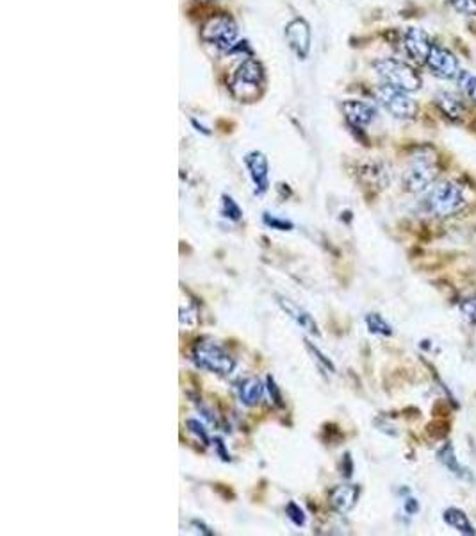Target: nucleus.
<instances>
[{"mask_svg": "<svg viewBox=\"0 0 476 536\" xmlns=\"http://www.w3.org/2000/svg\"><path fill=\"white\" fill-rule=\"evenodd\" d=\"M439 173L441 165L436 150L424 147L410 158L409 166L403 173V186L409 193H423L436 183Z\"/></svg>", "mask_w": 476, "mask_h": 536, "instance_id": "f257e3e1", "label": "nucleus"}, {"mask_svg": "<svg viewBox=\"0 0 476 536\" xmlns=\"http://www.w3.org/2000/svg\"><path fill=\"white\" fill-rule=\"evenodd\" d=\"M373 68H375L382 84H389V86L407 91V93H414L423 86V77H421L419 72L412 64L405 63L402 59L383 57V59L375 61Z\"/></svg>", "mask_w": 476, "mask_h": 536, "instance_id": "f03ea898", "label": "nucleus"}, {"mask_svg": "<svg viewBox=\"0 0 476 536\" xmlns=\"http://www.w3.org/2000/svg\"><path fill=\"white\" fill-rule=\"evenodd\" d=\"M468 204L464 186L457 181H443L431 188L426 197V207L431 215L448 218L462 211Z\"/></svg>", "mask_w": 476, "mask_h": 536, "instance_id": "7ed1b4c3", "label": "nucleus"}, {"mask_svg": "<svg viewBox=\"0 0 476 536\" xmlns=\"http://www.w3.org/2000/svg\"><path fill=\"white\" fill-rule=\"evenodd\" d=\"M193 363L202 370L218 375H231L236 370V360L227 349L212 340H202L193 347Z\"/></svg>", "mask_w": 476, "mask_h": 536, "instance_id": "20e7f679", "label": "nucleus"}, {"mask_svg": "<svg viewBox=\"0 0 476 536\" xmlns=\"http://www.w3.org/2000/svg\"><path fill=\"white\" fill-rule=\"evenodd\" d=\"M376 101L391 117L398 120H412L417 115V102L410 97V93L389 84H380L376 88Z\"/></svg>", "mask_w": 476, "mask_h": 536, "instance_id": "39448f33", "label": "nucleus"}, {"mask_svg": "<svg viewBox=\"0 0 476 536\" xmlns=\"http://www.w3.org/2000/svg\"><path fill=\"white\" fill-rule=\"evenodd\" d=\"M238 23L228 15H218L209 18L202 27V40L220 50H231L238 42Z\"/></svg>", "mask_w": 476, "mask_h": 536, "instance_id": "423d86ee", "label": "nucleus"}, {"mask_svg": "<svg viewBox=\"0 0 476 536\" xmlns=\"http://www.w3.org/2000/svg\"><path fill=\"white\" fill-rule=\"evenodd\" d=\"M424 67L430 70L431 75H436L437 79L443 81H455L457 79L458 72L462 70L458 57L451 52L448 47L441 45V43H434L431 45L430 54L426 57Z\"/></svg>", "mask_w": 476, "mask_h": 536, "instance_id": "0eeeda50", "label": "nucleus"}, {"mask_svg": "<svg viewBox=\"0 0 476 536\" xmlns=\"http://www.w3.org/2000/svg\"><path fill=\"white\" fill-rule=\"evenodd\" d=\"M431 38L428 36V33L419 27H409V29L403 33V50L409 56V59L416 64H424L426 63V57L430 54Z\"/></svg>", "mask_w": 476, "mask_h": 536, "instance_id": "6e6552de", "label": "nucleus"}, {"mask_svg": "<svg viewBox=\"0 0 476 536\" xmlns=\"http://www.w3.org/2000/svg\"><path fill=\"white\" fill-rule=\"evenodd\" d=\"M245 166L255 186V195H265L269 188V161L265 152L261 150L248 152L245 156Z\"/></svg>", "mask_w": 476, "mask_h": 536, "instance_id": "1a4fd4ad", "label": "nucleus"}, {"mask_svg": "<svg viewBox=\"0 0 476 536\" xmlns=\"http://www.w3.org/2000/svg\"><path fill=\"white\" fill-rule=\"evenodd\" d=\"M286 40L289 43L291 49L294 50L300 59H306L310 52V42H313V34H310L309 23L303 18H294L291 20L286 25Z\"/></svg>", "mask_w": 476, "mask_h": 536, "instance_id": "9d476101", "label": "nucleus"}, {"mask_svg": "<svg viewBox=\"0 0 476 536\" xmlns=\"http://www.w3.org/2000/svg\"><path fill=\"white\" fill-rule=\"evenodd\" d=\"M342 115H344V120L348 122L352 129H357V131H364L376 117V108L375 104L366 101H344L342 102Z\"/></svg>", "mask_w": 476, "mask_h": 536, "instance_id": "9b49d317", "label": "nucleus"}, {"mask_svg": "<svg viewBox=\"0 0 476 536\" xmlns=\"http://www.w3.org/2000/svg\"><path fill=\"white\" fill-rule=\"evenodd\" d=\"M436 108L439 113L451 124H462L468 115V106H465L464 97H460L455 91L441 90L436 93Z\"/></svg>", "mask_w": 476, "mask_h": 536, "instance_id": "f8f14e48", "label": "nucleus"}, {"mask_svg": "<svg viewBox=\"0 0 476 536\" xmlns=\"http://www.w3.org/2000/svg\"><path fill=\"white\" fill-rule=\"evenodd\" d=\"M277 302H279L280 309H282L298 327H301V329L307 331L309 334H314V336H320V329H318L316 320L313 319V315H310L307 309H303L301 306H298L296 302H293V300L286 299V297L282 295H277Z\"/></svg>", "mask_w": 476, "mask_h": 536, "instance_id": "ddd939ff", "label": "nucleus"}, {"mask_svg": "<svg viewBox=\"0 0 476 536\" xmlns=\"http://www.w3.org/2000/svg\"><path fill=\"white\" fill-rule=\"evenodd\" d=\"M359 497H361V486H357V484H341V486H335L330 491L328 501H330L332 510L337 511L339 515H346L357 506Z\"/></svg>", "mask_w": 476, "mask_h": 536, "instance_id": "4468645a", "label": "nucleus"}, {"mask_svg": "<svg viewBox=\"0 0 476 536\" xmlns=\"http://www.w3.org/2000/svg\"><path fill=\"white\" fill-rule=\"evenodd\" d=\"M265 74H262V67L257 61L246 59L241 67L238 68L234 77V90L238 91L239 88H248V90H257L262 84Z\"/></svg>", "mask_w": 476, "mask_h": 536, "instance_id": "2eb2a0df", "label": "nucleus"}, {"mask_svg": "<svg viewBox=\"0 0 476 536\" xmlns=\"http://www.w3.org/2000/svg\"><path fill=\"white\" fill-rule=\"evenodd\" d=\"M265 384H262L261 379L257 377H248L245 381L239 382L238 387V395L241 404L248 406V408H253L259 402L262 401V395H265Z\"/></svg>", "mask_w": 476, "mask_h": 536, "instance_id": "dca6fc26", "label": "nucleus"}, {"mask_svg": "<svg viewBox=\"0 0 476 536\" xmlns=\"http://www.w3.org/2000/svg\"><path fill=\"white\" fill-rule=\"evenodd\" d=\"M443 520L446 522L448 525H451L453 529H457L458 532H462V535H468V536L476 535L475 528H472L471 522H469L468 515H465L464 511L457 510V508H448L443 515Z\"/></svg>", "mask_w": 476, "mask_h": 536, "instance_id": "f3484780", "label": "nucleus"}, {"mask_svg": "<svg viewBox=\"0 0 476 536\" xmlns=\"http://www.w3.org/2000/svg\"><path fill=\"white\" fill-rule=\"evenodd\" d=\"M455 81H457L458 90L462 91V95L468 97L469 101L476 102V75L468 70H460Z\"/></svg>", "mask_w": 476, "mask_h": 536, "instance_id": "a211bd4d", "label": "nucleus"}, {"mask_svg": "<svg viewBox=\"0 0 476 536\" xmlns=\"http://www.w3.org/2000/svg\"><path fill=\"white\" fill-rule=\"evenodd\" d=\"M366 326L371 334H378V336H391L393 327L391 324L387 322L382 315L378 313H369L366 315Z\"/></svg>", "mask_w": 476, "mask_h": 536, "instance_id": "6ab92c4d", "label": "nucleus"}, {"mask_svg": "<svg viewBox=\"0 0 476 536\" xmlns=\"http://www.w3.org/2000/svg\"><path fill=\"white\" fill-rule=\"evenodd\" d=\"M437 457H439V462L443 463V465L446 467L448 470H451L455 476L464 477V470H462V467L458 465L457 456H455V450H453V447L450 445V443H448V445H444L443 449L437 452Z\"/></svg>", "mask_w": 476, "mask_h": 536, "instance_id": "aec40b11", "label": "nucleus"}, {"mask_svg": "<svg viewBox=\"0 0 476 536\" xmlns=\"http://www.w3.org/2000/svg\"><path fill=\"white\" fill-rule=\"evenodd\" d=\"M221 213L231 222H236V224L243 220L241 206L231 195H221Z\"/></svg>", "mask_w": 476, "mask_h": 536, "instance_id": "412c9836", "label": "nucleus"}, {"mask_svg": "<svg viewBox=\"0 0 476 536\" xmlns=\"http://www.w3.org/2000/svg\"><path fill=\"white\" fill-rule=\"evenodd\" d=\"M262 224L269 229H275V231H282V233L284 231H293L294 229L293 222L287 220V218L277 217V215H272V213L262 215Z\"/></svg>", "mask_w": 476, "mask_h": 536, "instance_id": "4be33fe9", "label": "nucleus"}, {"mask_svg": "<svg viewBox=\"0 0 476 536\" xmlns=\"http://www.w3.org/2000/svg\"><path fill=\"white\" fill-rule=\"evenodd\" d=\"M179 313H180L179 315L180 326L186 327V329H197L200 319H198V312L193 308V306H180Z\"/></svg>", "mask_w": 476, "mask_h": 536, "instance_id": "5701e85b", "label": "nucleus"}, {"mask_svg": "<svg viewBox=\"0 0 476 536\" xmlns=\"http://www.w3.org/2000/svg\"><path fill=\"white\" fill-rule=\"evenodd\" d=\"M286 515H287V518L296 525V528H303V525H306V522H307L306 511L301 510L300 504L294 503V501H289V503L286 504Z\"/></svg>", "mask_w": 476, "mask_h": 536, "instance_id": "b1692460", "label": "nucleus"}, {"mask_svg": "<svg viewBox=\"0 0 476 536\" xmlns=\"http://www.w3.org/2000/svg\"><path fill=\"white\" fill-rule=\"evenodd\" d=\"M458 312H460L462 319L471 326H476V295L464 299L458 304Z\"/></svg>", "mask_w": 476, "mask_h": 536, "instance_id": "393cba45", "label": "nucleus"}, {"mask_svg": "<svg viewBox=\"0 0 476 536\" xmlns=\"http://www.w3.org/2000/svg\"><path fill=\"white\" fill-rule=\"evenodd\" d=\"M186 428H187V431H190L191 435L197 436V438L200 440L204 445H211V438H209V435H207V429H205V426L202 424L200 420L187 418L186 420Z\"/></svg>", "mask_w": 476, "mask_h": 536, "instance_id": "a878e982", "label": "nucleus"}, {"mask_svg": "<svg viewBox=\"0 0 476 536\" xmlns=\"http://www.w3.org/2000/svg\"><path fill=\"white\" fill-rule=\"evenodd\" d=\"M448 2L458 15L469 16V18L476 16V0H448Z\"/></svg>", "mask_w": 476, "mask_h": 536, "instance_id": "bb28decb", "label": "nucleus"}, {"mask_svg": "<svg viewBox=\"0 0 476 536\" xmlns=\"http://www.w3.org/2000/svg\"><path fill=\"white\" fill-rule=\"evenodd\" d=\"M306 346H307V349H309V353H310V354H313V356H314V358H316V361H318V363H320V365H321V367H323V368H327V370H330V372H335V365H334V363H332V360H330V358H327V356H325V354H323V353H321V350H320V349H318V347H316V346H314L313 341L306 340Z\"/></svg>", "mask_w": 476, "mask_h": 536, "instance_id": "cd10ccee", "label": "nucleus"}, {"mask_svg": "<svg viewBox=\"0 0 476 536\" xmlns=\"http://www.w3.org/2000/svg\"><path fill=\"white\" fill-rule=\"evenodd\" d=\"M266 388H268L269 399H272V401H273V404H275L277 408H282V406H284L282 392H280V388L277 387L275 379H273L272 375H268V377H266Z\"/></svg>", "mask_w": 476, "mask_h": 536, "instance_id": "c85d7f7f", "label": "nucleus"}, {"mask_svg": "<svg viewBox=\"0 0 476 536\" xmlns=\"http://www.w3.org/2000/svg\"><path fill=\"white\" fill-rule=\"evenodd\" d=\"M214 449H216V452H218V456H220L221 457V460H224V462H231V460H232V457H231V454H228L227 452V449H225V443H224V440H220V438H216L214 440Z\"/></svg>", "mask_w": 476, "mask_h": 536, "instance_id": "c756f323", "label": "nucleus"}, {"mask_svg": "<svg viewBox=\"0 0 476 536\" xmlns=\"http://www.w3.org/2000/svg\"><path fill=\"white\" fill-rule=\"evenodd\" d=\"M191 528H195V531L200 532V535H205V536L214 535V531H212V529L209 528L207 524H204L202 520H191Z\"/></svg>", "mask_w": 476, "mask_h": 536, "instance_id": "7c9ffc66", "label": "nucleus"}, {"mask_svg": "<svg viewBox=\"0 0 476 536\" xmlns=\"http://www.w3.org/2000/svg\"><path fill=\"white\" fill-rule=\"evenodd\" d=\"M403 510L409 515H416L417 511H419V503H417L416 499H412V497H409V499L403 503Z\"/></svg>", "mask_w": 476, "mask_h": 536, "instance_id": "2f4dec72", "label": "nucleus"}, {"mask_svg": "<svg viewBox=\"0 0 476 536\" xmlns=\"http://www.w3.org/2000/svg\"><path fill=\"white\" fill-rule=\"evenodd\" d=\"M191 124H193V125H195V127H197V131L204 132V135H211V131H207V129H205V127H204V125H202V124H198V122H197V120H195V118H193V120H191Z\"/></svg>", "mask_w": 476, "mask_h": 536, "instance_id": "473e14b6", "label": "nucleus"}]
</instances>
